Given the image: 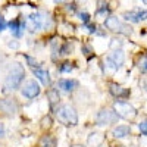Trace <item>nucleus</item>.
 <instances>
[{"instance_id": "nucleus-1", "label": "nucleus", "mask_w": 147, "mask_h": 147, "mask_svg": "<svg viewBox=\"0 0 147 147\" xmlns=\"http://www.w3.org/2000/svg\"><path fill=\"white\" fill-rule=\"evenodd\" d=\"M24 77H25V71H24V68L18 63H15L13 66H12V69L9 71L7 77L5 80V88L6 90H15L19 87V84L22 82Z\"/></svg>"}, {"instance_id": "nucleus-2", "label": "nucleus", "mask_w": 147, "mask_h": 147, "mask_svg": "<svg viewBox=\"0 0 147 147\" xmlns=\"http://www.w3.org/2000/svg\"><path fill=\"white\" fill-rule=\"evenodd\" d=\"M56 116L65 125H75L77 122H78V115L75 112V109H74L72 106H69V105L60 106L56 110Z\"/></svg>"}, {"instance_id": "nucleus-3", "label": "nucleus", "mask_w": 147, "mask_h": 147, "mask_svg": "<svg viewBox=\"0 0 147 147\" xmlns=\"http://www.w3.org/2000/svg\"><path fill=\"white\" fill-rule=\"evenodd\" d=\"M47 24H49V19L44 13H34V15L28 16V21H27V25L31 31H40Z\"/></svg>"}, {"instance_id": "nucleus-4", "label": "nucleus", "mask_w": 147, "mask_h": 147, "mask_svg": "<svg viewBox=\"0 0 147 147\" xmlns=\"http://www.w3.org/2000/svg\"><path fill=\"white\" fill-rule=\"evenodd\" d=\"M115 112L118 116L121 118H124V119H132V118H136L137 112H136V109H134L129 103H124V102H116L115 106Z\"/></svg>"}, {"instance_id": "nucleus-5", "label": "nucleus", "mask_w": 147, "mask_h": 147, "mask_svg": "<svg viewBox=\"0 0 147 147\" xmlns=\"http://www.w3.org/2000/svg\"><path fill=\"white\" fill-rule=\"evenodd\" d=\"M118 121V115L115 110L110 109H102L96 116V122L99 125H109V124H115Z\"/></svg>"}, {"instance_id": "nucleus-6", "label": "nucleus", "mask_w": 147, "mask_h": 147, "mask_svg": "<svg viewBox=\"0 0 147 147\" xmlns=\"http://www.w3.org/2000/svg\"><path fill=\"white\" fill-rule=\"evenodd\" d=\"M124 60H125V56L124 53H122L121 50H115L112 55H110L106 60V65L110 71H116L122 63H124Z\"/></svg>"}, {"instance_id": "nucleus-7", "label": "nucleus", "mask_w": 147, "mask_h": 147, "mask_svg": "<svg viewBox=\"0 0 147 147\" xmlns=\"http://www.w3.org/2000/svg\"><path fill=\"white\" fill-rule=\"evenodd\" d=\"M106 27L110 30V31H122V32H125V34H131V28L125 27V25H122L121 21L115 16H110L106 19Z\"/></svg>"}, {"instance_id": "nucleus-8", "label": "nucleus", "mask_w": 147, "mask_h": 147, "mask_svg": "<svg viewBox=\"0 0 147 147\" xmlns=\"http://www.w3.org/2000/svg\"><path fill=\"white\" fill-rule=\"evenodd\" d=\"M22 94L25 97H28V99H34V97H37L40 94V85L35 81H28L25 85H24Z\"/></svg>"}, {"instance_id": "nucleus-9", "label": "nucleus", "mask_w": 147, "mask_h": 147, "mask_svg": "<svg viewBox=\"0 0 147 147\" xmlns=\"http://www.w3.org/2000/svg\"><path fill=\"white\" fill-rule=\"evenodd\" d=\"M124 18L127 21H131V22H140V21H144L147 19V10H137V12H127L124 15Z\"/></svg>"}, {"instance_id": "nucleus-10", "label": "nucleus", "mask_w": 147, "mask_h": 147, "mask_svg": "<svg viewBox=\"0 0 147 147\" xmlns=\"http://www.w3.org/2000/svg\"><path fill=\"white\" fill-rule=\"evenodd\" d=\"M34 72V75L38 78L44 85H50V77H49V72L46 69H41V68H34L32 69Z\"/></svg>"}, {"instance_id": "nucleus-11", "label": "nucleus", "mask_w": 147, "mask_h": 147, "mask_svg": "<svg viewBox=\"0 0 147 147\" xmlns=\"http://www.w3.org/2000/svg\"><path fill=\"white\" fill-rule=\"evenodd\" d=\"M110 93H112L115 97H128L129 96V90L121 87L118 84H110Z\"/></svg>"}, {"instance_id": "nucleus-12", "label": "nucleus", "mask_w": 147, "mask_h": 147, "mask_svg": "<svg viewBox=\"0 0 147 147\" xmlns=\"http://www.w3.org/2000/svg\"><path fill=\"white\" fill-rule=\"evenodd\" d=\"M9 27H10V31H12V34H13V35H16V37H21L22 35V32H24V24L19 19L12 21L9 24Z\"/></svg>"}, {"instance_id": "nucleus-13", "label": "nucleus", "mask_w": 147, "mask_h": 147, "mask_svg": "<svg viewBox=\"0 0 147 147\" xmlns=\"http://www.w3.org/2000/svg\"><path fill=\"white\" fill-rule=\"evenodd\" d=\"M105 137H103V134H99V132H93L90 134V137H88V144L91 147H99L102 143H103Z\"/></svg>"}, {"instance_id": "nucleus-14", "label": "nucleus", "mask_w": 147, "mask_h": 147, "mask_svg": "<svg viewBox=\"0 0 147 147\" xmlns=\"http://www.w3.org/2000/svg\"><path fill=\"white\" fill-rule=\"evenodd\" d=\"M129 132H131L129 127H127V125H122V127L115 128L112 134H113V137H116V138H122V137H127V136H129Z\"/></svg>"}, {"instance_id": "nucleus-15", "label": "nucleus", "mask_w": 147, "mask_h": 147, "mask_svg": "<svg viewBox=\"0 0 147 147\" xmlns=\"http://www.w3.org/2000/svg\"><path fill=\"white\" fill-rule=\"evenodd\" d=\"M75 85H77V82L72 81V80H60V81H59V87L62 88L63 91H68V93L72 91Z\"/></svg>"}, {"instance_id": "nucleus-16", "label": "nucleus", "mask_w": 147, "mask_h": 147, "mask_svg": "<svg viewBox=\"0 0 147 147\" xmlns=\"http://www.w3.org/2000/svg\"><path fill=\"white\" fill-rule=\"evenodd\" d=\"M41 146L43 147H56V140L50 136H46L41 138Z\"/></svg>"}, {"instance_id": "nucleus-17", "label": "nucleus", "mask_w": 147, "mask_h": 147, "mask_svg": "<svg viewBox=\"0 0 147 147\" xmlns=\"http://www.w3.org/2000/svg\"><path fill=\"white\" fill-rule=\"evenodd\" d=\"M47 97L50 99V106H55L59 102V93L56 90H50V91L47 93Z\"/></svg>"}, {"instance_id": "nucleus-18", "label": "nucleus", "mask_w": 147, "mask_h": 147, "mask_svg": "<svg viewBox=\"0 0 147 147\" xmlns=\"http://www.w3.org/2000/svg\"><path fill=\"white\" fill-rule=\"evenodd\" d=\"M52 124H53V121H52L50 116H44V118L41 119V128H43V129H49V128L52 127Z\"/></svg>"}, {"instance_id": "nucleus-19", "label": "nucleus", "mask_w": 147, "mask_h": 147, "mask_svg": "<svg viewBox=\"0 0 147 147\" xmlns=\"http://www.w3.org/2000/svg\"><path fill=\"white\" fill-rule=\"evenodd\" d=\"M107 13H109V9H107V7H103V9H100V10H97L96 16L99 18V19H105V18L107 16Z\"/></svg>"}, {"instance_id": "nucleus-20", "label": "nucleus", "mask_w": 147, "mask_h": 147, "mask_svg": "<svg viewBox=\"0 0 147 147\" xmlns=\"http://www.w3.org/2000/svg\"><path fill=\"white\" fill-rule=\"evenodd\" d=\"M138 66L143 72H147V57H141V60L138 62Z\"/></svg>"}, {"instance_id": "nucleus-21", "label": "nucleus", "mask_w": 147, "mask_h": 147, "mask_svg": "<svg viewBox=\"0 0 147 147\" xmlns=\"http://www.w3.org/2000/svg\"><path fill=\"white\" fill-rule=\"evenodd\" d=\"M82 53L85 55V57H87V59H91L93 57V52L90 50L88 46H82Z\"/></svg>"}, {"instance_id": "nucleus-22", "label": "nucleus", "mask_w": 147, "mask_h": 147, "mask_svg": "<svg viewBox=\"0 0 147 147\" xmlns=\"http://www.w3.org/2000/svg\"><path fill=\"white\" fill-rule=\"evenodd\" d=\"M80 18H81V21H82L84 24H88V21H90V15H88V13H85V12L80 13Z\"/></svg>"}, {"instance_id": "nucleus-23", "label": "nucleus", "mask_w": 147, "mask_h": 147, "mask_svg": "<svg viewBox=\"0 0 147 147\" xmlns=\"http://www.w3.org/2000/svg\"><path fill=\"white\" fill-rule=\"evenodd\" d=\"M71 71H72L71 63H63L62 66H60V72H71Z\"/></svg>"}, {"instance_id": "nucleus-24", "label": "nucleus", "mask_w": 147, "mask_h": 147, "mask_svg": "<svg viewBox=\"0 0 147 147\" xmlns=\"http://www.w3.org/2000/svg\"><path fill=\"white\" fill-rule=\"evenodd\" d=\"M140 131H141V134L147 136V121H144V122H141V124H140Z\"/></svg>"}, {"instance_id": "nucleus-25", "label": "nucleus", "mask_w": 147, "mask_h": 147, "mask_svg": "<svg viewBox=\"0 0 147 147\" xmlns=\"http://www.w3.org/2000/svg\"><path fill=\"white\" fill-rule=\"evenodd\" d=\"M5 27H6V21H5V18L0 16V31H3Z\"/></svg>"}, {"instance_id": "nucleus-26", "label": "nucleus", "mask_w": 147, "mask_h": 147, "mask_svg": "<svg viewBox=\"0 0 147 147\" xmlns=\"http://www.w3.org/2000/svg\"><path fill=\"white\" fill-rule=\"evenodd\" d=\"M27 60H28V63L34 68V66H37V62H35V60L32 59V57H30V56H27Z\"/></svg>"}, {"instance_id": "nucleus-27", "label": "nucleus", "mask_w": 147, "mask_h": 147, "mask_svg": "<svg viewBox=\"0 0 147 147\" xmlns=\"http://www.w3.org/2000/svg\"><path fill=\"white\" fill-rule=\"evenodd\" d=\"M87 28H88V31H90V32H94V31H96V28H94L93 25H87Z\"/></svg>"}, {"instance_id": "nucleus-28", "label": "nucleus", "mask_w": 147, "mask_h": 147, "mask_svg": "<svg viewBox=\"0 0 147 147\" xmlns=\"http://www.w3.org/2000/svg\"><path fill=\"white\" fill-rule=\"evenodd\" d=\"M56 3H60V2H65V0H55Z\"/></svg>"}, {"instance_id": "nucleus-29", "label": "nucleus", "mask_w": 147, "mask_h": 147, "mask_svg": "<svg viewBox=\"0 0 147 147\" xmlns=\"http://www.w3.org/2000/svg\"><path fill=\"white\" fill-rule=\"evenodd\" d=\"M2 132H3V127H2V125H0V134H2Z\"/></svg>"}, {"instance_id": "nucleus-30", "label": "nucleus", "mask_w": 147, "mask_h": 147, "mask_svg": "<svg viewBox=\"0 0 147 147\" xmlns=\"http://www.w3.org/2000/svg\"><path fill=\"white\" fill-rule=\"evenodd\" d=\"M72 147H84V146H80V144H75V146H72Z\"/></svg>"}, {"instance_id": "nucleus-31", "label": "nucleus", "mask_w": 147, "mask_h": 147, "mask_svg": "<svg viewBox=\"0 0 147 147\" xmlns=\"http://www.w3.org/2000/svg\"><path fill=\"white\" fill-rule=\"evenodd\" d=\"M144 88H146V90H147V81H146V82H144Z\"/></svg>"}, {"instance_id": "nucleus-32", "label": "nucleus", "mask_w": 147, "mask_h": 147, "mask_svg": "<svg viewBox=\"0 0 147 147\" xmlns=\"http://www.w3.org/2000/svg\"><path fill=\"white\" fill-rule=\"evenodd\" d=\"M143 2H144V3H147V0H143Z\"/></svg>"}]
</instances>
